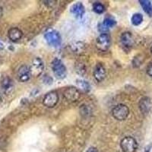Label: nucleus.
Instances as JSON below:
<instances>
[{"label": "nucleus", "instance_id": "obj_24", "mask_svg": "<svg viewBox=\"0 0 152 152\" xmlns=\"http://www.w3.org/2000/svg\"><path fill=\"white\" fill-rule=\"evenodd\" d=\"M142 61L139 60V58H138V57H135V59H133V66L134 67H138L139 66H141L142 65Z\"/></svg>", "mask_w": 152, "mask_h": 152}, {"label": "nucleus", "instance_id": "obj_16", "mask_svg": "<svg viewBox=\"0 0 152 152\" xmlns=\"http://www.w3.org/2000/svg\"><path fill=\"white\" fill-rule=\"evenodd\" d=\"M139 3L142 5L145 12L150 17H152V5L148 0H140Z\"/></svg>", "mask_w": 152, "mask_h": 152}, {"label": "nucleus", "instance_id": "obj_10", "mask_svg": "<svg viewBox=\"0 0 152 152\" xmlns=\"http://www.w3.org/2000/svg\"><path fill=\"white\" fill-rule=\"evenodd\" d=\"M94 78L97 80L98 82H101L104 81L107 75V72H106V69L104 68V65L101 63H98L96 65L94 69L93 72Z\"/></svg>", "mask_w": 152, "mask_h": 152}, {"label": "nucleus", "instance_id": "obj_19", "mask_svg": "<svg viewBox=\"0 0 152 152\" xmlns=\"http://www.w3.org/2000/svg\"><path fill=\"white\" fill-rule=\"evenodd\" d=\"M116 24V21L115 19L113 18L112 17H107L104 20V22H103L102 25L104 27V28L108 29V28H113V27H114Z\"/></svg>", "mask_w": 152, "mask_h": 152}, {"label": "nucleus", "instance_id": "obj_28", "mask_svg": "<svg viewBox=\"0 0 152 152\" xmlns=\"http://www.w3.org/2000/svg\"><path fill=\"white\" fill-rule=\"evenodd\" d=\"M3 49H4V44L2 43V42L0 41V50H3Z\"/></svg>", "mask_w": 152, "mask_h": 152}, {"label": "nucleus", "instance_id": "obj_2", "mask_svg": "<svg viewBox=\"0 0 152 152\" xmlns=\"http://www.w3.org/2000/svg\"><path fill=\"white\" fill-rule=\"evenodd\" d=\"M52 69L54 75L58 79H63L66 77L67 75V70L63 62L61 59L58 58H55L52 62Z\"/></svg>", "mask_w": 152, "mask_h": 152}, {"label": "nucleus", "instance_id": "obj_21", "mask_svg": "<svg viewBox=\"0 0 152 152\" xmlns=\"http://www.w3.org/2000/svg\"><path fill=\"white\" fill-rule=\"evenodd\" d=\"M93 10L97 14H103L105 12V7L100 2H95L93 5Z\"/></svg>", "mask_w": 152, "mask_h": 152}, {"label": "nucleus", "instance_id": "obj_18", "mask_svg": "<svg viewBox=\"0 0 152 152\" xmlns=\"http://www.w3.org/2000/svg\"><path fill=\"white\" fill-rule=\"evenodd\" d=\"M143 15L141 13H135L132 17V24L133 25H135V26H138V25H140L142 24V21H143Z\"/></svg>", "mask_w": 152, "mask_h": 152}, {"label": "nucleus", "instance_id": "obj_14", "mask_svg": "<svg viewBox=\"0 0 152 152\" xmlns=\"http://www.w3.org/2000/svg\"><path fill=\"white\" fill-rule=\"evenodd\" d=\"M23 32L18 28H12L8 32V37L9 40L12 42H17L21 39Z\"/></svg>", "mask_w": 152, "mask_h": 152}, {"label": "nucleus", "instance_id": "obj_27", "mask_svg": "<svg viewBox=\"0 0 152 152\" xmlns=\"http://www.w3.org/2000/svg\"><path fill=\"white\" fill-rule=\"evenodd\" d=\"M3 15V9H2V7L0 5V18L2 17Z\"/></svg>", "mask_w": 152, "mask_h": 152}, {"label": "nucleus", "instance_id": "obj_11", "mask_svg": "<svg viewBox=\"0 0 152 152\" xmlns=\"http://www.w3.org/2000/svg\"><path fill=\"white\" fill-rule=\"evenodd\" d=\"M121 44L126 50H129L134 44V38L130 32H124L120 37Z\"/></svg>", "mask_w": 152, "mask_h": 152}, {"label": "nucleus", "instance_id": "obj_30", "mask_svg": "<svg viewBox=\"0 0 152 152\" xmlns=\"http://www.w3.org/2000/svg\"><path fill=\"white\" fill-rule=\"evenodd\" d=\"M151 54H152V46H151Z\"/></svg>", "mask_w": 152, "mask_h": 152}, {"label": "nucleus", "instance_id": "obj_4", "mask_svg": "<svg viewBox=\"0 0 152 152\" xmlns=\"http://www.w3.org/2000/svg\"><path fill=\"white\" fill-rule=\"evenodd\" d=\"M110 37L108 34L103 33L98 36L96 40V47L101 52H106L110 47Z\"/></svg>", "mask_w": 152, "mask_h": 152}, {"label": "nucleus", "instance_id": "obj_22", "mask_svg": "<svg viewBox=\"0 0 152 152\" xmlns=\"http://www.w3.org/2000/svg\"><path fill=\"white\" fill-rule=\"evenodd\" d=\"M76 72H78V74L83 75L86 72V69H85V65L81 63V64H76Z\"/></svg>", "mask_w": 152, "mask_h": 152}, {"label": "nucleus", "instance_id": "obj_12", "mask_svg": "<svg viewBox=\"0 0 152 152\" xmlns=\"http://www.w3.org/2000/svg\"><path fill=\"white\" fill-rule=\"evenodd\" d=\"M139 109L143 114L146 115L150 112L151 109V101L148 97H142L139 101Z\"/></svg>", "mask_w": 152, "mask_h": 152}, {"label": "nucleus", "instance_id": "obj_1", "mask_svg": "<svg viewBox=\"0 0 152 152\" xmlns=\"http://www.w3.org/2000/svg\"><path fill=\"white\" fill-rule=\"evenodd\" d=\"M112 115L114 119L118 121H123L127 119L129 115V109L125 104H118L113 108Z\"/></svg>", "mask_w": 152, "mask_h": 152}, {"label": "nucleus", "instance_id": "obj_13", "mask_svg": "<svg viewBox=\"0 0 152 152\" xmlns=\"http://www.w3.org/2000/svg\"><path fill=\"white\" fill-rule=\"evenodd\" d=\"M70 12L75 16L76 18H81L85 14V6L81 2H78L72 5Z\"/></svg>", "mask_w": 152, "mask_h": 152}, {"label": "nucleus", "instance_id": "obj_5", "mask_svg": "<svg viewBox=\"0 0 152 152\" xmlns=\"http://www.w3.org/2000/svg\"><path fill=\"white\" fill-rule=\"evenodd\" d=\"M44 69V63L42 59L39 57H36L32 61L31 66H30V71H31V76L37 78L43 73Z\"/></svg>", "mask_w": 152, "mask_h": 152}, {"label": "nucleus", "instance_id": "obj_6", "mask_svg": "<svg viewBox=\"0 0 152 152\" xmlns=\"http://www.w3.org/2000/svg\"><path fill=\"white\" fill-rule=\"evenodd\" d=\"M45 40H47V43L51 47H58L61 45L62 38L60 34L56 31H50L47 32L44 35Z\"/></svg>", "mask_w": 152, "mask_h": 152}, {"label": "nucleus", "instance_id": "obj_7", "mask_svg": "<svg viewBox=\"0 0 152 152\" xmlns=\"http://www.w3.org/2000/svg\"><path fill=\"white\" fill-rule=\"evenodd\" d=\"M59 102V95L56 91H50L45 95L43 100V105L47 108H53Z\"/></svg>", "mask_w": 152, "mask_h": 152}, {"label": "nucleus", "instance_id": "obj_3", "mask_svg": "<svg viewBox=\"0 0 152 152\" xmlns=\"http://www.w3.org/2000/svg\"><path fill=\"white\" fill-rule=\"evenodd\" d=\"M120 147L123 152H135L138 149V142L133 137L126 136L121 140Z\"/></svg>", "mask_w": 152, "mask_h": 152}, {"label": "nucleus", "instance_id": "obj_17", "mask_svg": "<svg viewBox=\"0 0 152 152\" xmlns=\"http://www.w3.org/2000/svg\"><path fill=\"white\" fill-rule=\"evenodd\" d=\"M76 84H77V86L82 91L85 92V93H88L91 91V85L87 81L82 79H78L76 80Z\"/></svg>", "mask_w": 152, "mask_h": 152}, {"label": "nucleus", "instance_id": "obj_26", "mask_svg": "<svg viewBox=\"0 0 152 152\" xmlns=\"http://www.w3.org/2000/svg\"><path fill=\"white\" fill-rule=\"evenodd\" d=\"M86 152H98V150L94 147H90L86 151Z\"/></svg>", "mask_w": 152, "mask_h": 152}, {"label": "nucleus", "instance_id": "obj_23", "mask_svg": "<svg viewBox=\"0 0 152 152\" xmlns=\"http://www.w3.org/2000/svg\"><path fill=\"white\" fill-rule=\"evenodd\" d=\"M80 112L83 115V116H85V115H89V108H88L87 106L82 105L80 108Z\"/></svg>", "mask_w": 152, "mask_h": 152}, {"label": "nucleus", "instance_id": "obj_15", "mask_svg": "<svg viewBox=\"0 0 152 152\" xmlns=\"http://www.w3.org/2000/svg\"><path fill=\"white\" fill-rule=\"evenodd\" d=\"M1 86H2L4 93H5L6 94H10L14 89V83L9 77H5L2 79V82H1Z\"/></svg>", "mask_w": 152, "mask_h": 152}, {"label": "nucleus", "instance_id": "obj_20", "mask_svg": "<svg viewBox=\"0 0 152 152\" xmlns=\"http://www.w3.org/2000/svg\"><path fill=\"white\" fill-rule=\"evenodd\" d=\"M72 50L75 53H82L85 48V43H81V42H77V43H74L73 45H72Z\"/></svg>", "mask_w": 152, "mask_h": 152}, {"label": "nucleus", "instance_id": "obj_8", "mask_svg": "<svg viewBox=\"0 0 152 152\" xmlns=\"http://www.w3.org/2000/svg\"><path fill=\"white\" fill-rule=\"evenodd\" d=\"M65 98L69 101V102H75L81 97V94H80L79 91L76 88L74 87H70V88H67L65 90L64 93H63Z\"/></svg>", "mask_w": 152, "mask_h": 152}, {"label": "nucleus", "instance_id": "obj_25", "mask_svg": "<svg viewBox=\"0 0 152 152\" xmlns=\"http://www.w3.org/2000/svg\"><path fill=\"white\" fill-rule=\"evenodd\" d=\"M146 72H147V74L150 77L152 78V62L149 63L147 69H146Z\"/></svg>", "mask_w": 152, "mask_h": 152}, {"label": "nucleus", "instance_id": "obj_29", "mask_svg": "<svg viewBox=\"0 0 152 152\" xmlns=\"http://www.w3.org/2000/svg\"><path fill=\"white\" fill-rule=\"evenodd\" d=\"M2 95H1V94H0V104H2Z\"/></svg>", "mask_w": 152, "mask_h": 152}, {"label": "nucleus", "instance_id": "obj_9", "mask_svg": "<svg viewBox=\"0 0 152 152\" xmlns=\"http://www.w3.org/2000/svg\"><path fill=\"white\" fill-rule=\"evenodd\" d=\"M17 76L19 81L21 82H26V81H29L30 78H31L29 66H26V65L21 66L18 70Z\"/></svg>", "mask_w": 152, "mask_h": 152}]
</instances>
